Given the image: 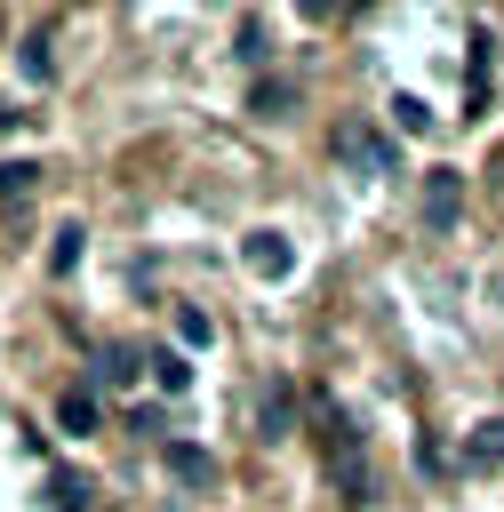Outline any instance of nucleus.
<instances>
[{"label": "nucleus", "mask_w": 504, "mask_h": 512, "mask_svg": "<svg viewBox=\"0 0 504 512\" xmlns=\"http://www.w3.org/2000/svg\"><path fill=\"white\" fill-rule=\"evenodd\" d=\"M336 160H352L360 176H400V144L368 120H336Z\"/></svg>", "instance_id": "f257e3e1"}, {"label": "nucleus", "mask_w": 504, "mask_h": 512, "mask_svg": "<svg viewBox=\"0 0 504 512\" xmlns=\"http://www.w3.org/2000/svg\"><path fill=\"white\" fill-rule=\"evenodd\" d=\"M456 216H464V176H456V168H432V176H424V224L448 232Z\"/></svg>", "instance_id": "f03ea898"}, {"label": "nucleus", "mask_w": 504, "mask_h": 512, "mask_svg": "<svg viewBox=\"0 0 504 512\" xmlns=\"http://www.w3.org/2000/svg\"><path fill=\"white\" fill-rule=\"evenodd\" d=\"M240 256H248V272H256V280H288V272H296L288 232H248V240H240Z\"/></svg>", "instance_id": "7ed1b4c3"}, {"label": "nucleus", "mask_w": 504, "mask_h": 512, "mask_svg": "<svg viewBox=\"0 0 504 512\" xmlns=\"http://www.w3.org/2000/svg\"><path fill=\"white\" fill-rule=\"evenodd\" d=\"M48 504H56V512H88V504H96V480H88L80 464H56V472H48Z\"/></svg>", "instance_id": "20e7f679"}, {"label": "nucleus", "mask_w": 504, "mask_h": 512, "mask_svg": "<svg viewBox=\"0 0 504 512\" xmlns=\"http://www.w3.org/2000/svg\"><path fill=\"white\" fill-rule=\"evenodd\" d=\"M168 472H176L184 488H216V456H208V448H192V440H176V448H168Z\"/></svg>", "instance_id": "39448f33"}, {"label": "nucleus", "mask_w": 504, "mask_h": 512, "mask_svg": "<svg viewBox=\"0 0 504 512\" xmlns=\"http://www.w3.org/2000/svg\"><path fill=\"white\" fill-rule=\"evenodd\" d=\"M488 464H504V416L472 424V440H464V472H488Z\"/></svg>", "instance_id": "423d86ee"}, {"label": "nucleus", "mask_w": 504, "mask_h": 512, "mask_svg": "<svg viewBox=\"0 0 504 512\" xmlns=\"http://www.w3.org/2000/svg\"><path fill=\"white\" fill-rule=\"evenodd\" d=\"M136 360H144L136 344H104V360H96V384H112V392H120V384H136Z\"/></svg>", "instance_id": "0eeeda50"}, {"label": "nucleus", "mask_w": 504, "mask_h": 512, "mask_svg": "<svg viewBox=\"0 0 504 512\" xmlns=\"http://www.w3.org/2000/svg\"><path fill=\"white\" fill-rule=\"evenodd\" d=\"M56 424H64V432H96V392H88V384H72V392L56 400Z\"/></svg>", "instance_id": "6e6552de"}, {"label": "nucleus", "mask_w": 504, "mask_h": 512, "mask_svg": "<svg viewBox=\"0 0 504 512\" xmlns=\"http://www.w3.org/2000/svg\"><path fill=\"white\" fill-rule=\"evenodd\" d=\"M248 112H264V120H280V112H296V80H256V96H248Z\"/></svg>", "instance_id": "1a4fd4ad"}, {"label": "nucleus", "mask_w": 504, "mask_h": 512, "mask_svg": "<svg viewBox=\"0 0 504 512\" xmlns=\"http://www.w3.org/2000/svg\"><path fill=\"white\" fill-rule=\"evenodd\" d=\"M80 240H88L80 224H56V240H48V272H56V280H64L72 264H80Z\"/></svg>", "instance_id": "9d476101"}, {"label": "nucleus", "mask_w": 504, "mask_h": 512, "mask_svg": "<svg viewBox=\"0 0 504 512\" xmlns=\"http://www.w3.org/2000/svg\"><path fill=\"white\" fill-rule=\"evenodd\" d=\"M288 424H296V400H288V384H272L264 392V440H288Z\"/></svg>", "instance_id": "9b49d317"}, {"label": "nucleus", "mask_w": 504, "mask_h": 512, "mask_svg": "<svg viewBox=\"0 0 504 512\" xmlns=\"http://www.w3.org/2000/svg\"><path fill=\"white\" fill-rule=\"evenodd\" d=\"M32 176H40L32 160H0V200H8V208H24V200H32Z\"/></svg>", "instance_id": "f8f14e48"}, {"label": "nucleus", "mask_w": 504, "mask_h": 512, "mask_svg": "<svg viewBox=\"0 0 504 512\" xmlns=\"http://www.w3.org/2000/svg\"><path fill=\"white\" fill-rule=\"evenodd\" d=\"M152 376H160V392H184V384H192V360L168 344V352H152Z\"/></svg>", "instance_id": "ddd939ff"}, {"label": "nucleus", "mask_w": 504, "mask_h": 512, "mask_svg": "<svg viewBox=\"0 0 504 512\" xmlns=\"http://www.w3.org/2000/svg\"><path fill=\"white\" fill-rule=\"evenodd\" d=\"M392 128H400V136H424V128H432L424 96H392Z\"/></svg>", "instance_id": "4468645a"}, {"label": "nucleus", "mask_w": 504, "mask_h": 512, "mask_svg": "<svg viewBox=\"0 0 504 512\" xmlns=\"http://www.w3.org/2000/svg\"><path fill=\"white\" fill-rule=\"evenodd\" d=\"M176 336H184V344L200 352V344H208L216 328H208V312H200V304H176Z\"/></svg>", "instance_id": "2eb2a0df"}, {"label": "nucleus", "mask_w": 504, "mask_h": 512, "mask_svg": "<svg viewBox=\"0 0 504 512\" xmlns=\"http://www.w3.org/2000/svg\"><path fill=\"white\" fill-rule=\"evenodd\" d=\"M272 48H264V16H240V64H264Z\"/></svg>", "instance_id": "dca6fc26"}, {"label": "nucleus", "mask_w": 504, "mask_h": 512, "mask_svg": "<svg viewBox=\"0 0 504 512\" xmlns=\"http://www.w3.org/2000/svg\"><path fill=\"white\" fill-rule=\"evenodd\" d=\"M16 64H24V80H40V72H48V32H32V40H24V56H16Z\"/></svg>", "instance_id": "f3484780"}]
</instances>
